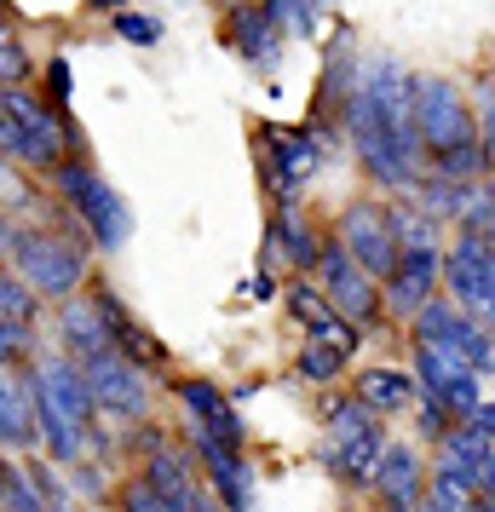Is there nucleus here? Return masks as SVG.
<instances>
[{"label":"nucleus","mask_w":495,"mask_h":512,"mask_svg":"<svg viewBox=\"0 0 495 512\" xmlns=\"http://www.w3.org/2000/svg\"><path fill=\"white\" fill-rule=\"evenodd\" d=\"M29 392H35V420L52 461H81L98 432V397L87 386V369L75 357H47L29 369Z\"/></svg>","instance_id":"obj_1"},{"label":"nucleus","mask_w":495,"mask_h":512,"mask_svg":"<svg viewBox=\"0 0 495 512\" xmlns=\"http://www.w3.org/2000/svg\"><path fill=\"white\" fill-rule=\"evenodd\" d=\"M380 455H386V438H380V420L363 397H346L329 409V449L323 461L346 478V484H375Z\"/></svg>","instance_id":"obj_2"},{"label":"nucleus","mask_w":495,"mask_h":512,"mask_svg":"<svg viewBox=\"0 0 495 512\" xmlns=\"http://www.w3.org/2000/svg\"><path fill=\"white\" fill-rule=\"evenodd\" d=\"M12 265L24 271V282L41 300H70L81 288V277H87V248L58 231H18Z\"/></svg>","instance_id":"obj_3"},{"label":"nucleus","mask_w":495,"mask_h":512,"mask_svg":"<svg viewBox=\"0 0 495 512\" xmlns=\"http://www.w3.org/2000/svg\"><path fill=\"white\" fill-rule=\"evenodd\" d=\"M52 179H58V190H64V202L75 208V219L93 231L98 248H121L127 242V231H133V219H127V202H121L116 190L98 179V167L87 162H58L52 167Z\"/></svg>","instance_id":"obj_4"},{"label":"nucleus","mask_w":495,"mask_h":512,"mask_svg":"<svg viewBox=\"0 0 495 512\" xmlns=\"http://www.w3.org/2000/svg\"><path fill=\"white\" fill-rule=\"evenodd\" d=\"M0 150L18 156L29 167H58L64 150V127L52 110H41L35 98H24L18 87H6V127H0Z\"/></svg>","instance_id":"obj_5"},{"label":"nucleus","mask_w":495,"mask_h":512,"mask_svg":"<svg viewBox=\"0 0 495 512\" xmlns=\"http://www.w3.org/2000/svg\"><path fill=\"white\" fill-rule=\"evenodd\" d=\"M87 369V386L98 397V415H121L139 420L150 409V386H144V363H133L127 351H98L81 363Z\"/></svg>","instance_id":"obj_6"},{"label":"nucleus","mask_w":495,"mask_h":512,"mask_svg":"<svg viewBox=\"0 0 495 512\" xmlns=\"http://www.w3.org/2000/svg\"><path fill=\"white\" fill-rule=\"evenodd\" d=\"M421 386L432 397H444V409L449 415H461V420H472V409L484 403L478 397V369H472L461 351H449V346H438V340H421Z\"/></svg>","instance_id":"obj_7"},{"label":"nucleus","mask_w":495,"mask_h":512,"mask_svg":"<svg viewBox=\"0 0 495 512\" xmlns=\"http://www.w3.org/2000/svg\"><path fill=\"white\" fill-rule=\"evenodd\" d=\"M415 328H421V340H438V346L461 351L478 374H495V346H490V334H484V323H478V317L455 311V305L426 300L421 311H415Z\"/></svg>","instance_id":"obj_8"},{"label":"nucleus","mask_w":495,"mask_h":512,"mask_svg":"<svg viewBox=\"0 0 495 512\" xmlns=\"http://www.w3.org/2000/svg\"><path fill=\"white\" fill-rule=\"evenodd\" d=\"M484 236H461L455 242V254L444 259V282H449V294H455V305L467 311V317H478V323L490 328L495 323V288H490V265H484Z\"/></svg>","instance_id":"obj_9"},{"label":"nucleus","mask_w":495,"mask_h":512,"mask_svg":"<svg viewBox=\"0 0 495 512\" xmlns=\"http://www.w3.org/2000/svg\"><path fill=\"white\" fill-rule=\"evenodd\" d=\"M340 231H346V248H352V259L369 271V277H386V271L398 265V231H392V213L357 202V208H346Z\"/></svg>","instance_id":"obj_10"},{"label":"nucleus","mask_w":495,"mask_h":512,"mask_svg":"<svg viewBox=\"0 0 495 512\" xmlns=\"http://www.w3.org/2000/svg\"><path fill=\"white\" fill-rule=\"evenodd\" d=\"M317 271L329 282V300L340 305L352 323H369V317H375V282H369V271L352 259V248H323V254H317Z\"/></svg>","instance_id":"obj_11"},{"label":"nucleus","mask_w":495,"mask_h":512,"mask_svg":"<svg viewBox=\"0 0 495 512\" xmlns=\"http://www.w3.org/2000/svg\"><path fill=\"white\" fill-rule=\"evenodd\" d=\"M35 443H41V420H35L29 374L0 363V449H35Z\"/></svg>","instance_id":"obj_12"},{"label":"nucleus","mask_w":495,"mask_h":512,"mask_svg":"<svg viewBox=\"0 0 495 512\" xmlns=\"http://www.w3.org/2000/svg\"><path fill=\"white\" fill-rule=\"evenodd\" d=\"M58 334H64V351H70L75 363H87V357H98V351H121L116 346V328H110V317H104V305L98 300H64V311H58Z\"/></svg>","instance_id":"obj_13"},{"label":"nucleus","mask_w":495,"mask_h":512,"mask_svg":"<svg viewBox=\"0 0 495 512\" xmlns=\"http://www.w3.org/2000/svg\"><path fill=\"white\" fill-rule=\"evenodd\" d=\"M265 156H271V162H265V167H271V190L294 196V190L317 173V162H323V144L311 139V133L283 127V133H271V139H265Z\"/></svg>","instance_id":"obj_14"},{"label":"nucleus","mask_w":495,"mask_h":512,"mask_svg":"<svg viewBox=\"0 0 495 512\" xmlns=\"http://www.w3.org/2000/svg\"><path fill=\"white\" fill-rule=\"evenodd\" d=\"M179 403H185L196 438H213V443L242 449V420H236V403H225L208 380H185V386H179Z\"/></svg>","instance_id":"obj_15"},{"label":"nucleus","mask_w":495,"mask_h":512,"mask_svg":"<svg viewBox=\"0 0 495 512\" xmlns=\"http://www.w3.org/2000/svg\"><path fill=\"white\" fill-rule=\"evenodd\" d=\"M432 282H438V254H432V248H398V265L386 271V294H392V311L415 317V311L432 300Z\"/></svg>","instance_id":"obj_16"},{"label":"nucleus","mask_w":495,"mask_h":512,"mask_svg":"<svg viewBox=\"0 0 495 512\" xmlns=\"http://www.w3.org/2000/svg\"><path fill=\"white\" fill-rule=\"evenodd\" d=\"M144 478L156 484L162 507H173V512H202L208 507L202 484L190 478V461L179 455V449H167V443H156V455H150V466H144Z\"/></svg>","instance_id":"obj_17"},{"label":"nucleus","mask_w":495,"mask_h":512,"mask_svg":"<svg viewBox=\"0 0 495 512\" xmlns=\"http://www.w3.org/2000/svg\"><path fill=\"white\" fill-rule=\"evenodd\" d=\"M231 47L248 64H265L271 52L283 47V24L271 18V6H236L231 12Z\"/></svg>","instance_id":"obj_18"},{"label":"nucleus","mask_w":495,"mask_h":512,"mask_svg":"<svg viewBox=\"0 0 495 512\" xmlns=\"http://www.w3.org/2000/svg\"><path fill=\"white\" fill-rule=\"evenodd\" d=\"M415 449H398V443H386V455H380V472H375V489L386 495V507H415L421 501V484H415Z\"/></svg>","instance_id":"obj_19"},{"label":"nucleus","mask_w":495,"mask_h":512,"mask_svg":"<svg viewBox=\"0 0 495 512\" xmlns=\"http://www.w3.org/2000/svg\"><path fill=\"white\" fill-rule=\"evenodd\" d=\"M196 455L208 461L213 484H219V501H225V507H248V472H242V461H236V449H231V443L196 438Z\"/></svg>","instance_id":"obj_20"},{"label":"nucleus","mask_w":495,"mask_h":512,"mask_svg":"<svg viewBox=\"0 0 495 512\" xmlns=\"http://www.w3.org/2000/svg\"><path fill=\"white\" fill-rule=\"evenodd\" d=\"M357 397H363L375 415H398V409L415 403V386H409V374H398V369H369L363 386H357Z\"/></svg>","instance_id":"obj_21"},{"label":"nucleus","mask_w":495,"mask_h":512,"mask_svg":"<svg viewBox=\"0 0 495 512\" xmlns=\"http://www.w3.org/2000/svg\"><path fill=\"white\" fill-rule=\"evenodd\" d=\"M472 501H478V478H472L467 466L444 461V466H438V478H432V495H426V507H438V512H467Z\"/></svg>","instance_id":"obj_22"},{"label":"nucleus","mask_w":495,"mask_h":512,"mask_svg":"<svg viewBox=\"0 0 495 512\" xmlns=\"http://www.w3.org/2000/svg\"><path fill=\"white\" fill-rule=\"evenodd\" d=\"M35 300H41V294L24 282V271H18V265H12V271L0 265V317H12V323H35V311H41Z\"/></svg>","instance_id":"obj_23"},{"label":"nucleus","mask_w":495,"mask_h":512,"mask_svg":"<svg viewBox=\"0 0 495 512\" xmlns=\"http://www.w3.org/2000/svg\"><path fill=\"white\" fill-rule=\"evenodd\" d=\"M0 507H18V512L47 507V501H41V489H35V472H18L6 455H0Z\"/></svg>","instance_id":"obj_24"},{"label":"nucleus","mask_w":495,"mask_h":512,"mask_svg":"<svg viewBox=\"0 0 495 512\" xmlns=\"http://www.w3.org/2000/svg\"><path fill=\"white\" fill-rule=\"evenodd\" d=\"M461 225H467L472 236H484V242H495V185L467 190V202H461Z\"/></svg>","instance_id":"obj_25"},{"label":"nucleus","mask_w":495,"mask_h":512,"mask_svg":"<svg viewBox=\"0 0 495 512\" xmlns=\"http://www.w3.org/2000/svg\"><path fill=\"white\" fill-rule=\"evenodd\" d=\"M24 75H29V52L18 47V35H12V29L0 24V81H6V87H18Z\"/></svg>","instance_id":"obj_26"},{"label":"nucleus","mask_w":495,"mask_h":512,"mask_svg":"<svg viewBox=\"0 0 495 512\" xmlns=\"http://www.w3.org/2000/svg\"><path fill=\"white\" fill-rule=\"evenodd\" d=\"M306 328H311V334H317V340H323V346L346 351V357H352V351H357V328H352V323H340L334 311H323V317H317V323H306Z\"/></svg>","instance_id":"obj_27"},{"label":"nucleus","mask_w":495,"mask_h":512,"mask_svg":"<svg viewBox=\"0 0 495 512\" xmlns=\"http://www.w3.org/2000/svg\"><path fill=\"white\" fill-rule=\"evenodd\" d=\"M340 363H346V351H334V346H323V340H311L306 357H300V374H306V380H329Z\"/></svg>","instance_id":"obj_28"},{"label":"nucleus","mask_w":495,"mask_h":512,"mask_svg":"<svg viewBox=\"0 0 495 512\" xmlns=\"http://www.w3.org/2000/svg\"><path fill=\"white\" fill-rule=\"evenodd\" d=\"M392 231H398V248H432V219L426 213H392Z\"/></svg>","instance_id":"obj_29"},{"label":"nucleus","mask_w":495,"mask_h":512,"mask_svg":"<svg viewBox=\"0 0 495 512\" xmlns=\"http://www.w3.org/2000/svg\"><path fill=\"white\" fill-rule=\"evenodd\" d=\"M265 6H271V18H277V24H288L294 35H311V24H317L311 0H265Z\"/></svg>","instance_id":"obj_30"},{"label":"nucleus","mask_w":495,"mask_h":512,"mask_svg":"<svg viewBox=\"0 0 495 512\" xmlns=\"http://www.w3.org/2000/svg\"><path fill=\"white\" fill-rule=\"evenodd\" d=\"M116 35L121 41H133V47H156V41H162V24H156V18H139V12H121Z\"/></svg>","instance_id":"obj_31"},{"label":"nucleus","mask_w":495,"mask_h":512,"mask_svg":"<svg viewBox=\"0 0 495 512\" xmlns=\"http://www.w3.org/2000/svg\"><path fill=\"white\" fill-rule=\"evenodd\" d=\"M29 328L35 323H12V317H0V363H12V357H24V351L35 346Z\"/></svg>","instance_id":"obj_32"},{"label":"nucleus","mask_w":495,"mask_h":512,"mask_svg":"<svg viewBox=\"0 0 495 512\" xmlns=\"http://www.w3.org/2000/svg\"><path fill=\"white\" fill-rule=\"evenodd\" d=\"M484 127H478V150H484V167H495V87H484Z\"/></svg>","instance_id":"obj_33"},{"label":"nucleus","mask_w":495,"mask_h":512,"mask_svg":"<svg viewBox=\"0 0 495 512\" xmlns=\"http://www.w3.org/2000/svg\"><path fill=\"white\" fill-rule=\"evenodd\" d=\"M421 432L426 438H444V397H421Z\"/></svg>","instance_id":"obj_34"},{"label":"nucleus","mask_w":495,"mask_h":512,"mask_svg":"<svg viewBox=\"0 0 495 512\" xmlns=\"http://www.w3.org/2000/svg\"><path fill=\"white\" fill-rule=\"evenodd\" d=\"M35 489H41V501H47V507H64V501H70V489L52 478V466H35Z\"/></svg>","instance_id":"obj_35"},{"label":"nucleus","mask_w":495,"mask_h":512,"mask_svg":"<svg viewBox=\"0 0 495 512\" xmlns=\"http://www.w3.org/2000/svg\"><path fill=\"white\" fill-rule=\"evenodd\" d=\"M127 507H133V512H162V495H156V484H150V478H139V484L127 489Z\"/></svg>","instance_id":"obj_36"},{"label":"nucleus","mask_w":495,"mask_h":512,"mask_svg":"<svg viewBox=\"0 0 495 512\" xmlns=\"http://www.w3.org/2000/svg\"><path fill=\"white\" fill-rule=\"evenodd\" d=\"M478 495L495 501V443H490V455H484V466H478Z\"/></svg>","instance_id":"obj_37"},{"label":"nucleus","mask_w":495,"mask_h":512,"mask_svg":"<svg viewBox=\"0 0 495 512\" xmlns=\"http://www.w3.org/2000/svg\"><path fill=\"white\" fill-rule=\"evenodd\" d=\"M472 426H478L484 438H495V403H478V409H472Z\"/></svg>","instance_id":"obj_38"},{"label":"nucleus","mask_w":495,"mask_h":512,"mask_svg":"<svg viewBox=\"0 0 495 512\" xmlns=\"http://www.w3.org/2000/svg\"><path fill=\"white\" fill-rule=\"evenodd\" d=\"M12 248H18V231H12V225L0 219V265H6V254H12Z\"/></svg>","instance_id":"obj_39"},{"label":"nucleus","mask_w":495,"mask_h":512,"mask_svg":"<svg viewBox=\"0 0 495 512\" xmlns=\"http://www.w3.org/2000/svg\"><path fill=\"white\" fill-rule=\"evenodd\" d=\"M484 265H490V288H495V242L484 248Z\"/></svg>","instance_id":"obj_40"},{"label":"nucleus","mask_w":495,"mask_h":512,"mask_svg":"<svg viewBox=\"0 0 495 512\" xmlns=\"http://www.w3.org/2000/svg\"><path fill=\"white\" fill-rule=\"evenodd\" d=\"M323 6H334V0H311V12H323Z\"/></svg>","instance_id":"obj_41"},{"label":"nucleus","mask_w":495,"mask_h":512,"mask_svg":"<svg viewBox=\"0 0 495 512\" xmlns=\"http://www.w3.org/2000/svg\"><path fill=\"white\" fill-rule=\"evenodd\" d=\"M93 6H121V0H93Z\"/></svg>","instance_id":"obj_42"}]
</instances>
